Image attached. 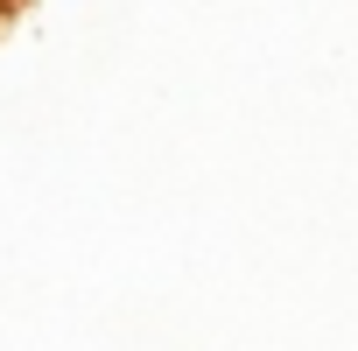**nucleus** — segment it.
<instances>
[]
</instances>
